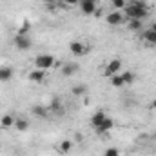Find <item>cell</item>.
<instances>
[{"label": "cell", "mask_w": 156, "mask_h": 156, "mask_svg": "<svg viewBox=\"0 0 156 156\" xmlns=\"http://www.w3.org/2000/svg\"><path fill=\"white\" fill-rule=\"evenodd\" d=\"M123 15L127 20H144L149 16V7H147V2L145 0H131L127 2L125 9H123Z\"/></svg>", "instance_id": "1"}, {"label": "cell", "mask_w": 156, "mask_h": 156, "mask_svg": "<svg viewBox=\"0 0 156 156\" xmlns=\"http://www.w3.org/2000/svg\"><path fill=\"white\" fill-rule=\"evenodd\" d=\"M53 66H55V56H53V55L44 53V55H38V56L35 58V67H37V69L47 71V69H51Z\"/></svg>", "instance_id": "2"}, {"label": "cell", "mask_w": 156, "mask_h": 156, "mask_svg": "<svg viewBox=\"0 0 156 156\" xmlns=\"http://www.w3.org/2000/svg\"><path fill=\"white\" fill-rule=\"evenodd\" d=\"M15 45H16V49H20V51H29L31 45H33V42H31V38H29L27 35H16V37H15Z\"/></svg>", "instance_id": "3"}, {"label": "cell", "mask_w": 156, "mask_h": 156, "mask_svg": "<svg viewBox=\"0 0 156 156\" xmlns=\"http://www.w3.org/2000/svg\"><path fill=\"white\" fill-rule=\"evenodd\" d=\"M122 71V60H118V58H115V60H111L107 66H105V76H115V75H118Z\"/></svg>", "instance_id": "4"}, {"label": "cell", "mask_w": 156, "mask_h": 156, "mask_svg": "<svg viewBox=\"0 0 156 156\" xmlns=\"http://www.w3.org/2000/svg\"><path fill=\"white\" fill-rule=\"evenodd\" d=\"M105 20H107L109 26H122V24L125 22V15H123L122 11H113V13H109V15L105 16Z\"/></svg>", "instance_id": "5"}, {"label": "cell", "mask_w": 156, "mask_h": 156, "mask_svg": "<svg viewBox=\"0 0 156 156\" xmlns=\"http://www.w3.org/2000/svg\"><path fill=\"white\" fill-rule=\"evenodd\" d=\"M78 7L82 9L83 15H93L96 11V0H80Z\"/></svg>", "instance_id": "6"}, {"label": "cell", "mask_w": 156, "mask_h": 156, "mask_svg": "<svg viewBox=\"0 0 156 156\" xmlns=\"http://www.w3.org/2000/svg\"><path fill=\"white\" fill-rule=\"evenodd\" d=\"M78 71H80V66L75 64V62H67V64L62 66V75L64 76H73V75H76Z\"/></svg>", "instance_id": "7"}, {"label": "cell", "mask_w": 156, "mask_h": 156, "mask_svg": "<svg viewBox=\"0 0 156 156\" xmlns=\"http://www.w3.org/2000/svg\"><path fill=\"white\" fill-rule=\"evenodd\" d=\"M113 125H115V122L107 116L104 122H102V123H100V125H98V127H96V129H94V131H96L98 134H107V133L113 129Z\"/></svg>", "instance_id": "8"}, {"label": "cell", "mask_w": 156, "mask_h": 156, "mask_svg": "<svg viewBox=\"0 0 156 156\" xmlns=\"http://www.w3.org/2000/svg\"><path fill=\"white\" fill-rule=\"evenodd\" d=\"M69 49H71V53H73L75 56H82V55L87 51V49H85V45H83L82 42H76V40L69 44Z\"/></svg>", "instance_id": "9"}, {"label": "cell", "mask_w": 156, "mask_h": 156, "mask_svg": "<svg viewBox=\"0 0 156 156\" xmlns=\"http://www.w3.org/2000/svg\"><path fill=\"white\" fill-rule=\"evenodd\" d=\"M105 118H107V115H105L104 111H96V113H94V115L91 116V125H93V127L96 129V127H98V125H100V123H102V122L105 120Z\"/></svg>", "instance_id": "10"}, {"label": "cell", "mask_w": 156, "mask_h": 156, "mask_svg": "<svg viewBox=\"0 0 156 156\" xmlns=\"http://www.w3.org/2000/svg\"><path fill=\"white\" fill-rule=\"evenodd\" d=\"M13 78V69L9 66H2L0 67V82H9Z\"/></svg>", "instance_id": "11"}, {"label": "cell", "mask_w": 156, "mask_h": 156, "mask_svg": "<svg viewBox=\"0 0 156 156\" xmlns=\"http://www.w3.org/2000/svg\"><path fill=\"white\" fill-rule=\"evenodd\" d=\"M47 107H49L51 113H56V115H62V113H64V105H62V102H60L58 98H55Z\"/></svg>", "instance_id": "12"}, {"label": "cell", "mask_w": 156, "mask_h": 156, "mask_svg": "<svg viewBox=\"0 0 156 156\" xmlns=\"http://www.w3.org/2000/svg\"><path fill=\"white\" fill-rule=\"evenodd\" d=\"M44 78H45V71H42V69H37V67H35V69L29 73V80H31V82H42Z\"/></svg>", "instance_id": "13"}, {"label": "cell", "mask_w": 156, "mask_h": 156, "mask_svg": "<svg viewBox=\"0 0 156 156\" xmlns=\"http://www.w3.org/2000/svg\"><path fill=\"white\" fill-rule=\"evenodd\" d=\"M49 113H51V111H49V107H45V105H35V107H33V115L38 116V118H45Z\"/></svg>", "instance_id": "14"}, {"label": "cell", "mask_w": 156, "mask_h": 156, "mask_svg": "<svg viewBox=\"0 0 156 156\" xmlns=\"http://www.w3.org/2000/svg\"><path fill=\"white\" fill-rule=\"evenodd\" d=\"M142 38L145 40V44H149V45H154V47H156V33H153L151 29H147V31H144V35H142Z\"/></svg>", "instance_id": "15"}, {"label": "cell", "mask_w": 156, "mask_h": 156, "mask_svg": "<svg viewBox=\"0 0 156 156\" xmlns=\"http://www.w3.org/2000/svg\"><path fill=\"white\" fill-rule=\"evenodd\" d=\"M15 127H16L18 131H22V133H24V131H27V129H29V122H27L26 118H16V120H15Z\"/></svg>", "instance_id": "16"}, {"label": "cell", "mask_w": 156, "mask_h": 156, "mask_svg": "<svg viewBox=\"0 0 156 156\" xmlns=\"http://www.w3.org/2000/svg\"><path fill=\"white\" fill-rule=\"evenodd\" d=\"M0 125H2L4 129H7V127H13V125H15V118L11 116V115H4V116L0 118Z\"/></svg>", "instance_id": "17"}, {"label": "cell", "mask_w": 156, "mask_h": 156, "mask_svg": "<svg viewBox=\"0 0 156 156\" xmlns=\"http://www.w3.org/2000/svg\"><path fill=\"white\" fill-rule=\"evenodd\" d=\"M71 93H73L75 96H83V94L87 93V85H83V83H78V85H73Z\"/></svg>", "instance_id": "18"}, {"label": "cell", "mask_w": 156, "mask_h": 156, "mask_svg": "<svg viewBox=\"0 0 156 156\" xmlns=\"http://www.w3.org/2000/svg\"><path fill=\"white\" fill-rule=\"evenodd\" d=\"M120 75H122V78H123L125 85H127V83H133V82L136 80V75H134L133 71H123V73H120Z\"/></svg>", "instance_id": "19"}, {"label": "cell", "mask_w": 156, "mask_h": 156, "mask_svg": "<svg viewBox=\"0 0 156 156\" xmlns=\"http://www.w3.org/2000/svg\"><path fill=\"white\" fill-rule=\"evenodd\" d=\"M131 31H140L142 29V20H125Z\"/></svg>", "instance_id": "20"}, {"label": "cell", "mask_w": 156, "mask_h": 156, "mask_svg": "<svg viewBox=\"0 0 156 156\" xmlns=\"http://www.w3.org/2000/svg\"><path fill=\"white\" fill-rule=\"evenodd\" d=\"M111 83H113L115 87H123V85H125V82H123V78H122L120 73L115 75V76H111Z\"/></svg>", "instance_id": "21"}, {"label": "cell", "mask_w": 156, "mask_h": 156, "mask_svg": "<svg viewBox=\"0 0 156 156\" xmlns=\"http://www.w3.org/2000/svg\"><path fill=\"white\" fill-rule=\"evenodd\" d=\"M111 5L115 7V11L125 9V5H127V0H111Z\"/></svg>", "instance_id": "22"}, {"label": "cell", "mask_w": 156, "mask_h": 156, "mask_svg": "<svg viewBox=\"0 0 156 156\" xmlns=\"http://www.w3.org/2000/svg\"><path fill=\"white\" fill-rule=\"evenodd\" d=\"M71 147H73V144H71L69 140H64V142L60 144V147H58V149H60V153H69V151H71Z\"/></svg>", "instance_id": "23"}, {"label": "cell", "mask_w": 156, "mask_h": 156, "mask_svg": "<svg viewBox=\"0 0 156 156\" xmlns=\"http://www.w3.org/2000/svg\"><path fill=\"white\" fill-rule=\"evenodd\" d=\"M104 156H120V151H118L116 147H109V149L104 153Z\"/></svg>", "instance_id": "24"}, {"label": "cell", "mask_w": 156, "mask_h": 156, "mask_svg": "<svg viewBox=\"0 0 156 156\" xmlns=\"http://www.w3.org/2000/svg\"><path fill=\"white\" fill-rule=\"evenodd\" d=\"M78 2H80V0H64L66 5H78Z\"/></svg>", "instance_id": "25"}, {"label": "cell", "mask_w": 156, "mask_h": 156, "mask_svg": "<svg viewBox=\"0 0 156 156\" xmlns=\"http://www.w3.org/2000/svg\"><path fill=\"white\" fill-rule=\"evenodd\" d=\"M149 29H151L153 33H156V22H153V24H151V27H149Z\"/></svg>", "instance_id": "26"}, {"label": "cell", "mask_w": 156, "mask_h": 156, "mask_svg": "<svg viewBox=\"0 0 156 156\" xmlns=\"http://www.w3.org/2000/svg\"><path fill=\"white\" fill-rule=\"evenodd\" d=\"M151 109H154V111H156V100H153V102H151Z\"/></svg>", "instance_id": "27"}, {"label": "cell", "mask_w": 156, "mask_h": 156, "mask_svg": "<svg viewBox=\"0 0 156 156\" xmlns=\"http://www.w3.org/2000/svg\"><path fill=\"white\" fill-rule=\"evenodd\" d=\"M42 2H45V4H53L55 0H42Z\"/></svg>", "instance_id": "28"}]
</instances>
